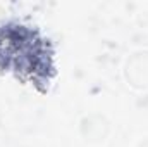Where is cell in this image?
I'll list each match as a JSON object with an SVG mask.
<instances>
[{"instance_id": "1", "label": "cell", "mask_w": 148, "mask_h": 147, "mask_svg": "<svg viewBox=\"0 0 148 147\" xmlns=\"http://www.w3.org/2000/svg\"><path fill=\"white\" fill-rule=\"evenodd\" d=\"M0 71L47 94L57 76L55 49L43 31L19 19L0 23Z\"/></svg>"}]
</instances>
